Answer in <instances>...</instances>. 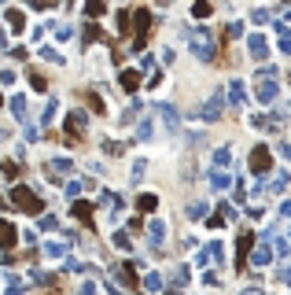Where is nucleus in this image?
<instances>
[{"label": "nucleus", "instance_id": "f257e3e1", "mask_svg": "<svg viewBox=\"0 0 291 295\" xmlns=\"http://www.w3.org/2000/svg\"><path fill=\"white\" fill-rule=\"evenodd\" d=\"M225 89H214L210 92V96H207V103L203 107H199V118H203V122H218L221 118V111H225Z\"/></svg>", "mask_w": 291, "mask_h": 295}, {"label": "nucleus", "instance_id": "f03ea898", "mask_svg": "<svg viewBox=\"0 0 291 295\" xmlns=\"http://www.w3.org/2000/svg\"><path fill=\"white\" fill-rule=\"evenodd\" d=\"M188 44H192V52L203 59V63H210V59H214V41H210L207 30H192V34H188Z\"/></svg>", "mask_w": 291, "mask_h": 295}, {"label": "nucleus", "instance_id": "7ed1b4c3", "mask_svg": "<svg viewBox=\"0 0 291 295\" xmlns=\"http://www.w3.org/2000/svg\"><path fill=\"white\" fill-rule=\"evenodd\" d=\"M251 170H254L258 177H266L269 170H273V155H269V148H262V144H258V148L251 151Z\"/></svg>", "mask_w": 291, "mask_h": 295}, {"label": "nucleus", "instance_id": "20e7f679", "mask_svg": "<svg viewBox=\"0 0 291 295\" xmlns=\"http://www.w3.org/2000/svg\"><path fill=\"white\" fill-rule=\"evenodd\" d=\"M11 203L19 207V210H30V214H34V210H41V199H37L34 192H30V189H15V192H11Z\"/></svg>", "mask_w": 291, "mask_h": 295}, {"label": "nucleus", "instance_id": "39448f33", "mask_svg": "<svg viewBox=\"0 0 291 295\" xmlns=\"http://www.w3.org/2000/svg\"><path fill=\"white\" fill-rule=\"evenodd\" d=\"M251 247H254V232H240V240H236V270H247Z\"/></svg>", "mask_w": 291, "mask_h": 295}, {"label": "nucleus", "instance_id": "423d86ee", "mask_svg": "<svg viewBox=\"0 0 291 295\" xmlns=\"http://www.w3.org/2000/svg\"><path fill=\"white\" fill-rule=\"evenodd\" d=\"M133 22H136V30H140V34H136V48H144V41H148V26H151V15H148L144 8H136V11H133Z\"/></svg>", "mask_w": 291, "mask_h": 295}, {"label": "nucleus", "instance_id": "0eeeda50", "mask_svg": "<svg viewBox=\"0 0 291 295\" xmlns=\"http://www.w3.org/2000/svg\"><path fill=\"white\" fill-rule=\"evenodd\" d=\"M232 218H236V210L228 207V203H218V210H214L210 218H207V225H210V229H221L225 222H232Z\"/></svg>", "mask_w": 291, "mask_h": 295}, {"label": "nucleus", "instance_id": "6e6552de", "mask_svg": "<svg viewBox=\"0 0 291 295\" xmlns=\"http://www.w3.org/2000/svg\"><path fill=\"white\" fill-rule=\"evenodd\" d=\"M247 48H251V56H254V59H266V56H269V41H266L262 34H254V37L247 41Z\"/></svg>", "mask_w": 291, "mask_h": 295}, {"label": "nucleus", "instance_id": "1a4fd4ad", "mask_svg": "<svg viewBox=\"0 0 291 295\" xmlns=\"http://www.w3.org/2000/svg\"><path fill=\"white\" fill-rule=\"evenodd\" d=\"M225 100L232 103V107H243V103H247V96H243V82H232V85H228V89H225Z\"/></svg>", "mask_w": 291, "mask_h": 295}, {"label": "nucleus", "instance_id": "9d476101", "mask_svg": "<svg viewBox=\"0 0 291 295\" xmlns=\"http://www.w3.org/2000/svg\"><path fill=\"white\" fill-rule=\"evenodd\" d=\"M195 262H199V266H207V262H221V244L214 240L210 247H203V251H199V258H195Z\"/></svg>", "mask_w": 291, "mask_h": 295}, {"label": "nucleus", "instance_id": "9b49d317", "mask_svg": "<svg viewBox=\"0 0 291 295\" xmlns=\"http://www.w3.org/2000/svg\"><path fill=\"white\" fill-rule=\"evenodd\" d=\"M67 129H70V144H74V141L85 133V115H70V118H67Z\"/></svg>", "mask_w": 291, "mask_h": 295}, {"label": "nucleus", "instance_id": "f8f14e48", "mask_svg": "<svg viewBox=\"0 0 291 295\" xmlns=\"http://www.w3.org/2000/svg\"><path fill=\"white\" fill-rule=\"evenodd\" d=\"M254 96H258V100H262V103H269V100H277V85H273V82H269V77H266V82H262V85H258V89H254Z\"/></svg>", "mask_w": 291, "mask_h": 295}, {"label": "nucleus", "instance_id": "ddd939ff", "mask_svg": "<svg viewBox=\"0 0 291 295\" xmlns=\"http://www.w3.org/2000/svg\"><path fill=\"white\" fill-rule=\"evenodd\" d=\"M269 258H273V251H269V244H262V247H254V255H251V266H266Z\"/></svg>", "mask_w": 291, "mask_h": 295}, {"label": "nucleus", "instance_id": "4468645a", "mask_svg": "<svg viewBox=\"0 0 291 295\" xmlns=\"http://www.w3.org/2000/svg\"><path fill=\"white\" fill-rule=\"evenodd\" d=\"M136 85H140V70H122V89H136Z\"/></svg>", "mask_w": 291, "mask_h": 295}, {"label": "nucleus", "instance_id": "2eb2a0df", "mask_svg": "<svg viewBox=\"0 0 291 295\" xmlns=\"http://www.w3.org/2000/svg\"><path fill=\"white\" fill-rule=\"evenodd\" d=\"M210 181H214V189H228V184H232V177H228V174H225L221 166H218V170H214V174H210Z\"/></svg>", "mask_w": 291, "mask_h": 295}, {"label": "nucleus", "instance_id": "dca6fc26", "mask_svg": "<svg viewBox=\"0 0 291 295\" xmlns=\"http://www.w3.org/2000/svg\"><path fill=\"white\" fill-rule=\"evenodd\" d=\"M277 30H280V52L291 56V30H287V22H280Z\"/></svg>", "mask_w": 291, "mask_h": 295}, {"label": "nucleus", "instance_id": "f3484780", "mask_svg": "<svg viewBox=\"0 0 291 295\" xmlns=\"http://www.w3.org/2000/svg\"><path fill=\"white\" fill-rule=\"evenodd\" d=\"M103 11H107V0H89V4H85L89 19H96V15H103Z\"/></svg>", "mask_w": 291, "mask_h": 295}, {"label": "nucleus", "instance_id": "a211bd4d", "mask_svg": "<svg viewBox=\"0 0 291 295\" xmlns=\"http://www.w3.org/2000/svg\"><path fill=\"white\" fill-rule=\"evenodd\" d=\"M136 207H140L144 214H151V210H155V207H159V199H155V196H151V192H148V196H140V199H136Z\"/></svg>", "mask_w": 291, "mask_h": 295}, {"label": "nucleus", "instance_id": "6ab92c4d", "mask_svg": "<svg viewBox=\"0 0 291 295\" xmlns=\"http://www.w3.org/2000/svg\"><path fill=\"white\" fill-rule=\"evenodd\" d=\"M118 277H122V281H126V284H136V273H133V262H122V266H118Z\"/></svg>", "mask_w": 291, "mask_h": 295}, {"label": "nucleus", "instance_id": "aec40b11", "mask_svg": "<svg viewBox=\"0 0 291 295\" xmlns=\"http://www.w3.org/2000/svg\"><path fill=\"white\" fill-rule=\"evenodd\" d=\"M210 11H214V8H210V0H195V4H192V15H195V19H207Z\"/></svg>", "mask_w": 291, "mask_h": 295}, {"label": "nucleus", "instance_id": "412c9836", "mask_svg": "<svg viewBox=\"0 0 291 295\" xmlns=\"http://www.w3.org/2000/svg\"><path fill=\"white\" fill-rule=\"evenodd\" d=\"M170 281H173L177 288H185V284H188V266H177V270L170 273Z\"/></svg>", "mask_w": 291, "mask_h": 295}, {"label": "nucleus", "instance_id": "4be33fe9", "mask_svg": "<svg viewBox=\"0 0 291 295\" xmlns=\"http://www.w3.org/2000/svg\"><path fill=\"white\" fill-rule=\"evenodd\" d=\"M0 244H4V247H11V244H15V229H11L8 222H0Z\"/></svg>", "mask_w": 291, "mask_h": 295}, {"label": "nucleus", "instance_id": "5701e85b", "mask_svg": "<svg viewBox=\"0 0 291 295\" xmlns=\"http://www.w3.org/2000/svg\"><path fill=\"white\" fill-rule=\"evenodd\" d=\"M74 218H81L85 225L93 222V210H89V203H74Z\"/></svg>", "mask_w": 291, "mask_h": 295}, {"label": "nucleus", "instance_id": "b1692460", "mask_svg": "<svg viewBox=\"0 0 291 295\" xmlns=\"http://www.w3.org/2000/svg\"><path fill=\"white\" fill-rule=\"evenodd\" d=\"M214 163H218L221 170H225V166H232V151H228V148H218V155H214Z\"/></svg>", "mask_w": 291, "mask_h": 295}, {"label": "nucleus", "instance_id": "393cba45", "mask_svg": "<svg viewBox=\"0 0 291 295\" xmlns=\"http://www.w3.org/2000/svg\"><path fill=\"white\" fill-rule=\"evenodd\" d=\"M162 232H166L162 222H151V240H155V244H162Z\"/></svg>", "mask_w": 291, "mask_h": 295}, {"label": "nucleus", "instance_id": "a878e982", "mask_svg": "<svg viewBox=\"0 0 291 295\" xmlns=\"http://www.w3.org/2000/svg\"><path fill=\"white\" fill-rule=\"evenodd\" d=\"M243 34V22H228L225 26V37H240Z\"/></svg>", "mask_w": 291, "mask_h": 295}, {"label": "nucleus", "instance_id": "bb28decb", "mask_svg": "<svg viewBox=\"0 0 291 295\" xmlns=\"http://www.w3.org/2000/svg\"><path fill=\"white\" fill-rule=\"evenodd\" d=\"M144 288H148V291H159V288H162V281H159L155 273H151V277H144Z\"/></svg>", "mask_w": 291, "mask_h": 295}, {"label": "nucleus", "instance_id": "cd10ccee", "mask_svg": "<svg viewBox=\"0 0 291 295\" xmlns=\"http://www.w3.org/2000/svg\"><path fill=\"white\" fill-rule=\"evenodd\" d=\"M85 100H89V107H93V111H96V115H103V100H100V96H93V92H89V96H85Z\"/></svg>", "mask_w": 291, "mask_h": 295}, {"label": "nucleus", "instance_id": "c85d7f7f", "mask_svg": "<svg viewBox=\"0 0 291 295\" xmlns=\"http://www.w3.org/2000/svg\"><path fill=\"white\" fill-rule=\"evenodd\" d=\"M203 214H207V203H192L188 207V218H203Z\"/></svg>", "mask_w": 291, "mask_h": 295}, {"label": "nucleus", "instance_id": "c756f323", "mask_svg": "<svg viewBox=\"0 0 291 295\" xmlns=\"http://www.w3.org/2000/svg\"><path fill=\"white\" fill-rule=\"evenodd\" d=\"M114 244L122 247V251H129V236H126V232H118V236H114Z\"/></svg>", "mask_w": 291, "mask_h": 295}, {"label": "nucleus", "instance_id": "7c9ffc66", "mask_svg": "<svg viewBox=\"0 0 291 295\" xmlns=\"http://www.w3.org/2000/svg\"><path fill=\"white\" fill-rule=\"evenodd\" d=\"M254 22H269V11H262V8H254V15H251Z\"/></svg>", "mask_w": 291, "mask_h": 295}, {"label": "nucleus", "instance_id": "2f4dec72", "mask_svg": "<svg viewBox=\"0 0 291 295\" xmlns=\"http://www.w3.org/2000/svg\"><path fill=\"white\" fill-rule=\"evenodd\" d=\"M277 277H280V284H291V266H287V270H280Z\"/></svg>", "mask_w": 291, "mask_h": 295}, {"label": "nucleus", "instance_id": "473e14b6", "mask_svg": "<svg viewBox=\"0 0 291 295\" xmlns=\"http://www.w3.org/2000/svg\"><path fill=\"white\" fill-rule=\"evenodd\" d=\"M280 214H284V218H291V199H284V203H280Z\"/></svg>", "mask_w": 291, "mask_h": 295}, {"label": "nucleus", "instance_id": "72a5a7b5", "mask_svg": "<svg viewBox=\"0 0 291 295\" xmlns=\"http://www.w3.org/2000/svg\"><path fill=\"white\" fill-rule=\"evenodd\" d=\"M243 295H266L262 288H247V291H243Z\"/></svg>", "mask_w": 291, "mask_h": 295}, {"label": "nucleus", "instance_id": "f704fd0d", "mask_svg": "<svg viewBox=\"0 0 291 295\" xmlns=\"http://www.w3.org/2000/svg\"><path fill=\"white\" fill-rule=\"evenodd\" d=\"M159 4H162V8H170V4H173V0H159Z\"/></svg>", "mask_w": 291, "mask_h": 295}, {"label": "nucleus", "instance_id": "c9c22d12", "mask_svg": "<svg viewBox=\"0 0 291 295\" xmlns=\"http://www.w3.org/2000/svg\"><path fill=\"white\" fill-rule=\"evenodd\" d=\"M287 82H291V74H287Z\"/></svg>", "mask_w": 291, "mask_h": 295}]
</instances>
